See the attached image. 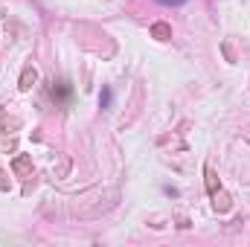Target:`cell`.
I'll list each match as a JSON object with an SVG mask.
<instances>
[{"label": "cell", "mask_w": 250, "mask_h": 247, "mask_svg": "<svg viewBox=\"0 0 250 247\" xmlns=\"http://www.w3.org/2000/svg\"><path fill=\"white\" fill-rule=\"evenodd\" d=\"M12 172H15L18 178H32V157H29V154H18V157L12 160Z\"/></svg>", "instance_id": "obj_1"}, {"label": "cell", "mask_w": 250, "mask_h": 247, "mask_svg": "<svg viewBox=\"0 0 250 247\" xmlns=\"http://www.w3.org/2000/svg\"><path fill=\"white\" fill-rule=\"evenodd\" d=\"M38 82V70L32 67V64H26L23 70H21V82H18V87L26 93V90H32V84Z\"/></svg>", "instance_id": "obj_2"}, {"label": "cell", "mask_w": 250, "mask_h": 247, "mask_svg": "<svg viewBox=\"0 0 250 247\" xmlns=\"http://www.w3.org/2000/svg\"><path fill=\"white\" fill-rule=\"evenodd\" d=\"M212 206H215V212H227L233 206V198L224 189H218V192H212Z\"/></svg>", "instance_id": "obj_3"}, {"label": "cell", "mask_w": 250, "mask_h": 247, "mask_svg": "<svg viewBox=\"0 0 250 247\" xmlns=\"http://www.w3.org/2000/svg\"><path fill=\"white\" fill-rule=\"evenodd\" d=\"M151 38H157V41H169V38H172V26L163 23V21L151 23Z\"/></svg>", "instance_id": "obj_4"}, {"label": "cell", "mask_w": 250, "mask_h": 247, "mask_svg": "<svg viewBox=\"0 0 250 247\" xmlns=\"http://www.w3.org/2000/svg\"><path fill=\"white\" fill-rule=\"evenodd\" d=\"M204 175H207V192H209V195L221 189V184H218V178H215V172H212L209 166H207V172H204Z\"/></svg>", "instance_id": "obj_5"}, {"label": "cell", "mask_w": 250, "mask_h": 247, "mask_svg": "<svg viewBox=\"0 0 250 247\" xmlns=\"http://www.w3.org/2000/svg\"><path fill=\"white\" fill-rule=\"evenodd\" d=\"M0 192H9V175L0 169Z\"/></svg>", "instance_id": "obj_6"}, {"label": "cell", "mask_w": 250, "mask_h": 247, "mask_svg": "<svg viewBox=\"0 0 250 247\" xmlns=\"http://www.w3.org/2000/svg\"><path fill=\"white\" fill-rule=\"evenodd\" d=\"M67 169H70V160H67V157H64V160H62V166H59V172H56V175H59V178H62V175H67Z\"/></svg>", "instance_id": "obj_7"}, {"label": "cell", "mask_w": 250, "mask_h": 247, "mask_svg": "<svg viewBox=\"0 0 250 247\" xmlns=\"http://www.w3.org/2000/svg\"><path fill=\"white\" fill-rule=\"evenodd\" d=\"M108 102H111V93H108V90H102V96H99V105H102V108H105V105H108Z\"/></svg>", "instance_id": "obj_8"}, {"label": "cell", "mask_w": 250, "mask_h": 247, "mask_svg": "<svg viewBox=\"0 0 250 247\" xmlns=\"http://www.w3.org/2000/svg\"><path fill=\"white\" fill-rule=\"evenodd\" d=\"M157 3H166V6H178V3H187V0H157Z\"/></svg>", "instance_id": "obj_9"}]
</instances>
